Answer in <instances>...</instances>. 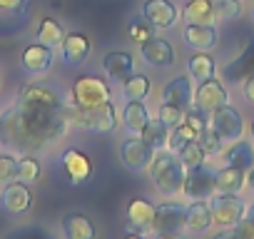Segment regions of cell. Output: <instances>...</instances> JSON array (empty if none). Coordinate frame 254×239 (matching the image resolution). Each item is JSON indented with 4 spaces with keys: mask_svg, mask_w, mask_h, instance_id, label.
<instances>
[{
    "mask_svg": "<svg viewBox=\"0 0 254 239\" xmlns=\"http://www.w3.org/2000/svg\"><path fill=\"white\" fill-rule=\"evenodd\" d=\"M28 8V0H0V13L3 15H18Z\"/></svg>",
    "mask_w": 254,
    "mask_h": 239,
    "instance_id": "74e56055",
    "label": "cell"
},
{
    "mask_svg": "<svg viewBox=\"0 0 254 239\" xmlns=\"http://www.w3.org/2000/svg\"><path fill=\"white\" fill-rule=\"evenodd\" d=\"M182 18L187 23H194V25H214V23H219L212 0H187L185 8H182Z\"/></svg>",
    "mask_w": 254,
    "mask_h": 239,
    "instance_id": "cb8c5ba5",
    "label": "cell"
},
{
    "mask_svg": "<svg viewBox=\"0 0 254 239\" xmlns=\"http://www.w3.org/2000/svg\"><path fill=\"white\" fill-rule=\"evenodd\" d=\"M244 217L254 222V202H252V204H247V209H244Z\"/></svg>",
    "mask_w": 254,
    "mask_h": 239,
    "instance_id": "f6af8a7d",
    "label": "cell"
},
{
    "mask_svg": "<svg viewBox=\"0 0 254 239\" xmlns=\"http://www.w3.org/2000/svg\"><path fill=\"white\" fill-rule=\"evenodd\" d=\"M247 187H249V189H254V167H249V170H247Z\"/></svg>",
    "mask_w": 254,
    "mask_h": 239,
    "instance_id": "ee69618b",
    "label": "cell"
},
{
    "mask_svg": "<svg viewBox=\"0 0 254 239\" xmlns=\"http://www.w3.org/2000/svg\"><path fill=\"white\" fill-rule=\"evenodd\" d=\"M187 72L194 82H204V80H212L214 72H217V65H214V58L202 53V50H194L187 60Z\"/></svg>",
    "mask_w": 254,
    "mask_h": 239,
    "instance_id": "4316f807",
    "label": "cell"
},
{
    "mask_svg": "<svg viewBox=\"0 0 254 239\" xmlns=\"http://www.w3.org/2000/svg\"><path fill=\"white\" fill-rule=\"evenodd\" d=\"M0 85H3V80H0Z\"/></svg>",
    "mask_w": 254,
    "mask_h": 239,
    "instance_id": "c3c4849f",
    "label": "cell"
},
{
    "mask_svg": "<svg viewBox=\"0 0 254 239\" xmlns=\"http://www.w3.org/2000/svg\"><path fill=\"white\" fill-rule=\"evenodd\" d=\"M242 90H244V97L254 105V75H249V77L244 80V87H242Z\"/></svg>",
    "mask_w": 254,
    "mask_h": 239,
    "instance_id": "60d3db41",
    "label": "cell"
},
{
    "mask_svg": "<svg viewBox=\"0 0 254 239\" xmlns=\"http://www.w3.org/2000/svg\"><path fill=\"white\" fill-rule=\"evenodd\" d=\"M60 162H63V170H65V175L72 184H82L92 177V160L82 150H75V147L65 150Z\"/></svg>",
    "mask_w": 254,
    "mask_h": 239,
    "instance_id": "5bb4252c",
    "label": "cell"
},
{
    "mask_svg": "<svg viewBox=\"0 0 254 239\" xmlns=\"http://www.w3.org/2000/svg\"><path fill=\"white\" fill-rule=\"evenodd\" d=\"M252 18H254V15H252Z\"/></svg>",
    "mask_w": 254,
    "mask_h": 239,
    "instance_id": "681fc988",
    "label": "cell"
},
{
    "mask_svg": "<svg viewBox=\"0 0 254 239\" xmlns=\"http://www.w3.org/2000/svg\"><path fill=\"white\" fill-rule=\"evenodd\" d=\"M209 239H239V237H237L234 229H224V232H219V234H214V237H209Z\"/></svg>",
    "mask_w": 254,
    "mask_h": 239,
    "instance_id": "7bdbcfd3",
    "label": "cell"
},
{
    "mask_svg": "<svg viewBox=\"0 0 254 239\" xmlns=\"http://www.w3.org/2000/svg\"><path fill=\"white\" fill-rule=\"evenodd\" d=\"M152 239H187L182 232H152Z\"/></svg>",
    "mask_w": 254,
    "mask_h": 239,
    "instance_id": "b9f144b4",
    "label": "cell"
},
{
    "mask_svg": "<svg viewBox=\"0 0 254 239\" xmlns=\"http://www.w3.org/2000/svg\"><path fill=\"white\" fill-rule=\"evenodd\" d=\"M140 58L150 65V67H170L175 62V50L167 40L162 38H150L145 43H140Z\"/></svg>",
    "mask_w": 254,
    "mask_h": 239,
    "instance_id": "2e32d148",
    "label": "cell"
},
{
    "mask_svg": "<svg viewBox=\"0 0 254 239\" xmlns=\"http://www.w3.org/2000/svg\"><path fill=\"white\" fill-rule=\"evenodd\" d=\"M40 172H43V167H40V160H38L35 155L25 152V155L18 157V172H15V179H18V182L33 184V182L40 179Z\"/></svg>",
    "mask_w": 254,
    "mask_h": 239,
    "instance_id": "4dcf8cb0",
    "label": "cell"
},
{
    "mask_svg": "<svg viewBox=\"0 0 254 239\" xmlns=\"http://www.w3.org/2000/svg\"><path fill=\"white\" fill-rule=\"evenodd\" d=\"M70 130L65 100L48 85L30 82L20 87L15 105L0 112V145L13 152H45Z\"/></svg>",
    "mask_w": 254,
    "mask_h": 239,
    "instance_id": "6da1fadb",
    "label": "cell"
},
{
    "mask_svg": "<svg viewBox=\"0 0 254 239\" xmlns=\"http://www.w3.org/2000/svg\"><path fill=\"white\" fill-rule=\"evenodd\" d=\"M147 172H150V179L155 182V189L162 197H177V194H182L187 167L182 165V160L177 157V152H170L167 147L165 150H157L152 165L147 167Z\"/></svg>",
    "mask_w": 254,
    "mask_h": 239,
    "instance_id": "7a4b0ae2",
    "label": "cell"
},
{
    "mask_svg": "<svg viewBox=\"0 0 254 239\" xmlns=\"http://www.w3.org/2000/svg\"><path fill=\"white\" fill-rule=\"evenodd\" d=\"M185 112H187V110H182V107H177V105L162 102L160 110H157V117L162 120L170 130H175V127H180V125L185 122Z\"/></svg>",
    "mask_w": 254,
    "mask_h": 239,
    "instance_id": "836d02e7",
    "label": "cell"
},
{
    "mask_svg": "<svg viewBox=\"0 0 254 239\" xmlns=\"http://www.w3.org/2000/svg\"><path fill=\"white\" fill-rule=\"evenodd\" d=\"M150 95V77L142 72H132L122 82V97L125 100H145Z\"/></svg>",
    "mask_w": 254,
    "mask_h": 239,
    "instance_id": "f546056e",
    "label": "cell"
},
{
    "mask_svg": "<svg viewBox=\"0 0 254 239\" xmlns=\"http://www.w3.org/2000/svg\"><path fill=\"white\" fill-rule=\"evenodd\" d=\"M209 127L224 140V142H237L244 135V117L237 107L224 105L209 115Z\"/></svg>",
    "mask_w": 254,
    "mask_h": 239,
    "instance_id": "52a82bcc",
    "label": "cell"
},
{
    "mask_svg": "<svg viewBox=\"0 0 254 239\" xmlns=\"http://www.w3.org/2000/svg\"><path fill=\"white\" fill-rule=\"evenodd\" d=\"M212 5L219 23H227L242 15V0H212Z\"/></svg>",
    "mask_w": 254,
    "mask_h": 239,
    "instance_id": "d6a6232c",
    "label": "cell"
},
{
    "mask_svg": "<svg viewBox=\"0 0 254 239\" xmlns=\"http://www.w3.org/2000/svg\"><path fill=\"white\" fill-rule=\"evenodd\" d=\"M209 207H212V219L217 227L222 229H234L242 219H244V199H239V194H224V192H214L209 197Z\"/></svg>",
    "mask_w": 254,
    "mask_h": 239,
    "instance_id": "5b68a950",
    "label": "cell"
},
{
    "mask_svg": "<svg viewBox=\"0 0 254 239\" xmlns=\"http://www.w3.org/2000/svg\"><path fill=\"white\" fill-rule=\"evenodd\" d=\"M65 117L70 125L90 132H112L117 127V110L112 102H105L100 107H77L72 102H65Z\"/></svg>",
    "mask_w": 254,
    "mask_h": 239,
    "instance_id": "3957f363",
    "label": "cell"
},
{
    "mask_svg": "<svg viewBox=\"0 0 254 239\" xmlns=\"http://www.w3.org/2000/svg\"><path fill=\"white\" fill-rule=\"evenodd\" d=\"M152 30H155V28H152L150 23H140V20H135L127 33H130L132 43H145V40H150V38H152Z\"/></svg>",
    "mask_w": 254,
    "mask_h": 239,
    "instance_id": "8d00e7d4",
    "label": "cell"
},
{
    "mask_svg": "<svg viewBox=\"0 0 254 239\" xmlns=\"http://www.w3.org/2000/svg\"><path fill=\"white\" fill-rule=\"evenodd\" d=\"M170 132H172V130H170V127H167L165 122H162L160 117H155V120L150 117V122H147V125L142 127L140 137H142V140H145V142H147V145H150V147H152L155 152H157V150H165V147H167Z\"/></svg>",
    "mask_w": 254,
    "mask_h": 239,
    "instance_id": "83f0119b",
    "label": "cell"
},
{
    "mask_svg": "<svg viewBox=\"0 0 254 239\" xmlns=\"http://www.w3.org/2000/svg\"><path fill=\"white\" fill-rule=\"evenodd\" d=\"M194 105L199 110H204L207 115H212L214 110L229 105V95L224 90V85L219 80H204V82H197V90H194Z\"/></svg>",
    "mask_w": 254,
    "mask_h": 239,
    "instance_id": "8fae6325",
    "label": "cell"
},
{
    "mask_svg": "<svg viewBox=\"0 0 254 239\" xmlns=\"http://www.w3.org/2000/svg\"><path fill=\"white\" fill-rule=\"evenodd\" d=\"M197 142L202 145V150L207 152V157H217V155H222V150H224V140H222L212 127H207V130L197 137Z\"/></svg>",
    "mask_w": 254,
    "mask_h": 239,
    "instance_id": "e575fe53",
    "label": "cell"
},
{
    "mask_svg": "<svg viewBox=\"0 0 254 239\" xmlns=\"http://www.w3.org/2000/svg\"><path fill=\"white\" fill-rule=\"evenodd\" d=\"M187 229V204L170 199L155 207L152 232H185Z\"/></svg>",
    "mask_w": 254,
    "mask_h": 239,
    "instance_id": "ba28073f",
    "label": "cell"
},
{
    "mask_svg": "<svg viewBox=\"0 0 254 239\" xmlns=\"http://www.w3.org/2000/svg\"><path fill=\"white\" fill-rule=\"evenodd\" d=\"M60 229H63V237L65 239H95L92 222L85 214H80V212L65 214L63 222H60Z\"/></svg>",
    "mask_w": 254,
    "mask_h": 239,
    "instance_id": "d4e9b609",
    "label": "cell"
},
{
    "mask_svg": "<svg viewBox=\"0 0 254 239\" xmlns=\"http://www.w3.org/2000/svg\"><path fill=\"white\" fill-rule=\"evenodd\" d=\"M182 40L187 48L192 50H212L217 43H219V33L214 25H194V23H187V28L182 30Z\"/></svg>",
    "mask_w": 254,
    "mask_h": 239,
    "instance_id": "ac0fdd59",
    "label": "cell"
},
{
    "mask_svg": "<svg viewBox=\"0 0 254 239\" xmlns=\"http://www.w3.org/2000/svg\"><path fill=\"white\" fill-rule=\"evenodd\" d=\"M214 192H217V172L212 167H207V162L199 165V167L187 170L182 194L190 202H194V199H209Z\"/></svg>",
    "mask_w": 254,
    "mask_h": 239,
    "instance_id": "8992f818",
    "label": "cell"
},
{
    "mask_svg": "<svg viewBox=\"0 0 254 239\" xmlns=\"http://www.w3.org/2000/svg\"><path fill=\"white\" fill-rule=\"evenodd\" d=\"M214 219H212V207L209 199H194L187 204V229L194 234H202L207 229H212Z\"/></svg>",
    "mask_w": 254,
    "mask_h": 239,
    "instance_id": "7402d4cb",
    "label": "cell"
},
{
    "mask_svg": "<svg viewBox=\"0 0 254 239\" xmlns=\"http://www.w3.org/2000/svg\"><path fill=\"white\" fill-rule=\"evenodd\" d=\"M120 160L127 170L132 172H142L152 165L155 160V150L140 137V135H132L130 140H125L122 147H120Z\"/></svg>",
    "mask_w": 254,
    "mask_h": 239,
    "instance_id": "9c48e42d",
    "label": "cell"
},
{
    "mask_svg": "<svg viewBox=\"0 0 254 239\" xmlns=\"http://www.w3.org/2000/svg\"><path fill=\"white\" fill-rule=\"evenodd\" d=\"M234 232H237V237H239V239H254V222L244 217V219L234 227Z\"/></svg>",
    "mask_w": 254,
    "mask_h": 239,
    "instance_id": "f35d334b",
    "label": "cell"
},
{
    "mask_svg": "<svg viewBox=\"0 0 254 239\" xmlns=\"http://www.w3.org/2000/svg\"><path fill=\"white\" fill-rule=\"evenodd\" d=\"M142 15L157 30H170L180 20V10H177V5L170 3V0H147L142 5Z\"/></svg>",
    "mask_w": 254,
    "mask_h": 239,
    "instance_id": "7c38bea8",
    "label": "cell"
},
{
    "mask_svg": "<svg viewBox=\"0 0 254 239\" xmlns=\"http://www.w3.org/2000/svg\"><path fill=\"white\" fill-rule=\"evenodd\" d=\"M147 122H150V112H147L145 102L142 100H127V105L122 107V127L130 135H140Z\"/></svg>",
    "mask_w": 254,
    "mask_h": 239,
    "instance_id": "44dd1931",
    "label": "cell"
},
{
    "mask_svg": "<svg viewBox=\"0 0 254 239\" xmlns=\"http://www.w3.org/2000/svg\"><path fill=\"white\" fill-rule=\"evenodd\" d=\"M249 132H252V140H254V122H252V130Z\"/></svg>",
    "mask_w": 254,
    "mask_h": 239,
    "instance_id": "7dc6e473",
    "label": "cell"
},
{
    "mask_svg": "<svg viewBox=\"0 0 254 239\" xmlns=\"http://www.w3.org/2000/svg\"><path fill=\"white\" fill-rule=\"evenodd\" d=\"M110 100H112V90L97 75H80L70 87V102L77 107H100Z\"/></svg>",
    "mask_w": 254,
    "mask_h": 239,
    "instance_id": "277c9868",
    "label": "cell"
},
{
    "mask_svg": "<svg viewBox=\"0 0 254 239\" xmlns=\"http://www.w3.org/2000/svg\"><path fill=\"white\" fill-rule=\"evenodd\" d=\"M125 239H145V234H142V232H132V229H130V234H127Z\"/></svg>",
    "mask_w": 254,
    "mask_h": 239,
    "instance_id": "bcb514c9",
    "label": "cell"
},
{
    "mask_svg": "<svg viewBox=\"0 0 254 239\" xmlns=\"http://www.w3.org/2000/svg\"><path fill=\"white\" fill-rule=\"evenodd\" d=\"M222 157H224V165H232L247 172L249 167H254V142L249 140L229 142V147L222 150Z\"/></svg>",
    "mask_w": 254,
    "mask_h": 239,
    "instance_id": "603a6c76",
    "label": "cell"
},
{
    "mask_svg": "<svg viewBox=\"0 0 254 239\" xmlns=\"http://www.w3.org/2000/svg\"><path fill=\"white\" fill-rule=\"evenodd\" d=\"M0 207L10 214H25L33 207V192L25 182H8L0 189Z\"/></svg>",
    "mask_w": 254,
    "mask_h": 239,
    "instance_id": "30bf717a",
    "label": "cell"
},
{
    "mask_svg": "<svg viewBox=\"0 0 254 239\" xmlns=\"http://www.w3.org/2000/svg\"><path fill=\"white\" fill-rule=\"evenodd\" d=\"M152 219H155V204L150 199H132L127 204V222L132 232H152Z\"/></svg>",
    "mask_w": 254,
    "mask_h": 239,
    "instance_id": "ffe728a7",
    "label": "cell"
},
{
    "mask_svg": "<svg viewBox=\"0 0 254 239\" xmlns=\"http://www.w3.org/2000/svg\"><path fill=\"white\" fill-rule=\"evenodd\" d=\"M247 187V172L232 165H224L217 170V192L224 194H239Z\"/></svg>",
    "mask_w": 254,
    "mask_h": 239,
    "instance_id": "484cf974",
    "label": "cell"
},
{
    "mask_svg": "<svg viewBox=\"0 0 254 239\" xmlns=\"http://www.w3.org/2000/svg\"><path fill=\"white\" fill-rule=\"evenodd\" d=\"M102 70L107 72L110 80L115 82H125L127 77H130L135 72V58L130 53H125V50H115V53H107L105 60H102Z\"/></svg>",
    "mask_w": 254,
    "mask_h": 239,
    "instance_id": "d6986e66",
    "label": "cell"
},
{
    "mask_svg": "<svg viewBox=\"0 0 254 239\" xmlns=\"http://www.w3.org/2000/svg\"><path fill=\"white\" fill-rule=\"evenodd\" d=\"M175 132H177V135H182L185 140H197V132H194V130H192L187 122H182L180 127H175Z\"/></svg>",
    "mask_w": 254,
    "mask_h": 239,
    "instance_id": "ab89813d",
    "label": "cell"
},
{
    "mask_svg": "<svg viewBox=\"0 0 254 239\" xmlns=\"http://www.w3.org/2000/svg\"><path fill=\"white\" fill-rule=\"evenodd\" d=\"M90 50H92V43H90V38L82 35V33H70V35H65L63 43H60V55H63V60H65L67 65H72V67L82 65V62L87 60Z\"/></svg>",
    "mask_w": 254,
    "mask_h": 239,
    "instance_id": "e0dca14e",
    "label": "cell"
},
{
    "mask_svg": "<svg viewBox=\"0 0 254 239\" xmlns=\"http://www.w3.org/2000/svg\"><path fill=\"white\" fill-rule=\"evenodd\" d=\"M177 157L182 160V165H185L187 170H192V167H199V165H204V162H207V152L202 150V145H199L197 140H190V142H185V145L180 147Z\"/></svg>",
    "mask_w": 254,
    "mask_h": 239,
    "instance_id": "1f68e13d",
    "label": "cell"
},
{
    "mask_svg": "<svg viewBox=\"0 0 254 239\" xmlns=\"http://www.w3.org/2000/svg\"><path fill=\"white\" fill-rule=\"evenodd\" d=\"M15 172H18V157L13 152H0V187L15 182Z\"/></svg>",
    "mask_w": 254,
    "mask_h": 239,
    "instance_id": "d590c367",
    "label": "cell"
},
{
    "mask_svg": "<svg viewBox=\"0 0 254 239\" xmlns=\"http://www.w3.org/2000/svg\"><path fill=\"white\" fill-rule=\"evenodd\" d=\"M53 60H55L53 48H48V45H43V43H33V45H28V48L23 50V55H20V65H23V70H25L28 75H33V77L50 72Z\"/></svg>",
    "mask_w": 254,
    "mask_h": 239,
    "instance_id": "4fadbf2b",
    "label": "cell"
},
{
    "mask_svg": "<svg viewBox=\"0 0 254 239\" xmlns=\"http://www.w3.org/2000/svg\"><path fill=\"white\" fill-rule=\"evenodd\" d=\"M35 38H38V43H43L48 48H60V43L65 38V30H63V25L55 18H43L40 25H38Z\"/></svg>",
    "mask_w": 254,
    "mask_h": 239,
    "instance_id": "f1b7e54d",
    "label": "cell"
},
{
    "mask_svg": "<svg viewBox=\"0 0 254 239\" xmlns=\"http://www.w3.org/2000/svg\"><path fill=\"white\" fill-rule=\"evenodd\" d=\"M162 102H170V105H177L182 110H190L194 105V82H192V77L180 75V77L170 80L162 87Z\"/></svg>",
    "mask_w": 254,
    "mask_h": 239,
    "instance_id": "9a60e30c",
    "label": "cell"
}]
</instances>
